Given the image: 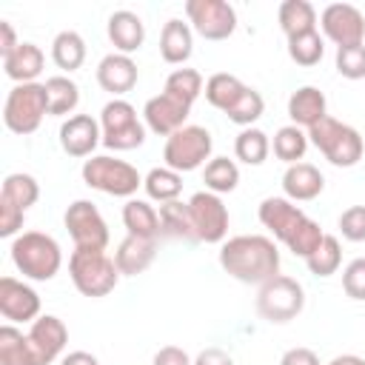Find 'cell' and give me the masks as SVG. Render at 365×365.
I'll return each instance as SVG.
<instances>
[{
	"mask_svg": "<svg viewBox=\"0 0 365 365\" xmlns=\"http://www.w3.org/2000/svg\"><path fill=\"white\" fill-rule=\"evenodd\" d=\"M188 111L191 106L174 100L171 94H157V97H148L145 106H143V123L148 131H154L157 137H171L174 131H180L188 120Z\"/></svg>",
	"mask_w": 365,
	"mask_h": 365,
	"instance_id": "2e32d148",
	"label": "cell"
},
{
	"mask_svg": "<svg viewBox=\"0 0 365 365\" xmlns=\"http://www.w3.org/2000/svg\"><path fill=\"white\" fill-rule=\"evenodd\" d=\"M188 26L205 40H228L237 31V11L225 0H188Z\"/></svg>",
	"mask_w": 365,
	"mask_h": 365,
	"instance_id": "30bf717a",
	"label": "cell"
},
{
	"mask_svg": "<svg viewBox=\"0 0 365 365\" xmlns=\"http://www.w3.org/2000/svg\"><path fill=\"white\" fill-rule=\"evenodd\" d=\"M322 237H325V231L319 228V222L317 220H305L299 228H297V234L288 240V251L294 254V257H302V259H308L317 248H319V242H322Z\"/></svg>",
	"mask_w": 365,
	"mask_h": 365,
	"instance_id": "b9f144b4",
	"label": "cell"
},
{
	"mask_svg": "<svg viewBox=\"0 0 365 365\" xmlns=\"http://www.w3.org/2000/svg\"><path fill=\"white\" fill-rule=\"evenodd\" d=\"M211 131L202 125H182L180 131H174L165 145H163V160L168 168H174L177 174L194 171L200 165H205L211 160Z\"/></svg>",
	"mask_w": 365,
	"mask_h": 365,
	"instance_id": "9c48e42d",
	"label": "cell"
},
{
	"mask_svg": "<svg viewBox=\"0 0 365 365\" xmlns=\"http://www.w3.org/2000/svg\"><path fill=\"white\" fill-rule=\"evenodd\" d=\"M262 111H265V100H262V94L257 91V88H245L242 91V97L225 111V117L231 120V123H237V125H242V128H251L259 117H262Z\"/></svg>",
	"mask_w": 365,
	"mask_h": 365,
	"instance_id": "ab89813d",
	"label": "cell"
},
{
	"mask_svg": "<svg viewBox=\"0 0 365 365\" xmlns=\"http://www.w3.org/2000/svg\"><path fill=\"white\" fill-rule=\"evenodd\" d=\"M311 140H308V131L299 128V125H282L277 128L274 140H271V148H274V157L282 160L285 165H294V163H302L305 151H308Z\"/></svg>",
	"mask_w": 365,
	"mask_h": 365,
	"instance_id": "f546056e",
	"label": "cell"
},
{
	"mask_svg": "<svg viewBox=\"0 0 365 365\" xmlns=\"http://www.w3.org/2000/svg\"><path fill=\"white\" fill-rule=\"evenodd\" d=\"M328 365H365V359L356 354H342V356H334Z\"/></svg>",
	"mask_w": 365,
	"mask_h": 365,
	"instance_id": "f5cc1de1",
	"label": "cell"
},
{
	"mask_svg": "<svg viewBox=\"0 0 365 365\" xmlns=\"http://www.w3.org/2000/svg\"><path fill=\"white\" fill-rule=\"evenodd\" d=\"M108 40L120 54H134L143 43H145V23L140 14L120 9L108 17Z\"/></svg>",
	"mask_w": 365,
	"mask_h": 365,
	"instance_id": "7402d4cb",
	"label": "cell"
},
{
	"mask_svg": "<svg viewBox=\"0 0 365 365\" xmlns=\"http://www.w3.org/2000/svg\"><path fill=\"white\" fill-rule=\"evenodd\" d=\"M257 217H259L262 228H268V231L274 234V240H279V242H285V245H288V240L297 234V228L308 220V214H305L297 202H291L288 197H265V200L259 202Z\"/></svg>",
	"mask_w": 365,
	"mask_h": 365,
	"instance_id": "9a60e30c",
	"label": "cell"
},
{
	"mask_svg": "<svg viewBox=\"0 0 365 365\" xmlns=\"http://www.w3.org/2000/svg\"><path fill=\"white\" fill-rule=\"evenodd\" d=\"M336 71L345 80H362L365 77V46L336 48Z\"/></svg>",
	"mask_w": 365,
	"mask_h": 365,
	"instance_id": "7bdbcfd3",
	"label": "cell"
},
{
	"mask_svg": "<svg viewBox=\"0 0 365 365\" xmlns=\"http://www.w3.org/2000/svg\"><path fill=\"white\" fill-rule=\"evenodd\" d=\"M319 26H322V34L331 43H336V48L362 46V40H365V14L351 3L325 6L319 14Z\"/></svg>",
	"mask_w": 365,
	"mask_h": 365,
	"instance_id": "4fadbf2b",
	"label": "cell"
},
{
	"mask_svg": "<svg viewBox=\"0 0 365 365\" xmlns=\"http://www.w3.org/2000/svg\"><path fill=\"white\" fill-rule=\"evenodd\" d=\"M63 222L68 228V237L74 240V248H100V251H106L108 225H106L100 208L91 200H74L66 208Z\"/></svg>",
	"mask_w": 365,
	"mask_h": 365,
	"instance_id": "7c38bea8",
	"label": "cell"
},
{
	"mask_svg": "<svg viewBox=\"0 0 365 365\" xmlns=\"http://www.w3.org/2000/svg\"><path fill=\"white\" fill-rule=\"evenodd\" d=\"M234 154L245 165H262L268 160V154H271V140H268V134L262 128H254V125L242 128L237 134V140H234Z\"/></svg>",
	"mask_w": 365,
	"mask_h": 365,
	"instance_id": "e575fe53",
	"label": "cell"
},
{
	"mask_svg": "<svg viewBox=\"0 0 365 365\" xmlns=\"http://www.w3.org/2000/svg\"><path fill=\"white\" fill-rule=\"evenodd\" d=\"M188 214H191V225H194L197 242H225L231 217H228V205L222 202L220 194L197 191L188 200Z\"/></svg>",
	"mask_w": 365,
	"mask_h": 365,
	"instance_id": "8fae6325",
	"label": "cell"
},
{
	"mask_svg": "<svg viewBox=\"0 0 365 365\" xmlns=\"http://www.w3.org/2000/svg\"><path fill=\"white\" fill-rule=\"evenodd\" d=\"M342 291L351 299L365 302V257H356V259H351L345 265V271H342Z\"/></svg>",
	"mask_w": 365,
	"mask_h": 365,
	"instance_id": "f6af8a7d",
	"label": "cell"
},
{
	"mask_svg": "<svg viewBox=\"0 0 365 365\" xmlns=\"http://www.w3.org/2000/svg\"><path fill=\"white\" fill-rule=\"evenodd\" d=\"M194 51V29L171 17L160 31V57L171 66H182Z\"/></svg>",
	"mask_w": 365,
	"mask_h": 365,
	"instance_id": "d4e9b609",
	"label": "cell"
},
{
	"mask_svg": "<svg viewBox=\"0 0 365 365\" xmlns=\"http://www.w3.org/2000/svg\"><path fill=\"white\" fill-rule=\"evenodd\" d=\"M143 188L148 194V200H157L160 205L163 202H174L182 191V174H177L174 168L168 165H160V168H151L145 177H143Z\"/></svg>",
	"mask_w": 365,
	"mask_h": 365,
	"instance_id": "836d02e7",
	"label": "cell"
},
{
	"mask_svg": "<svg viewBox=\"0 0 365 365\" xmlns=\"http://www.w3.org/2000/svg\"><path fill=\"white\" fill-rule=\"evenodd\" d=\"M279 365H319V356H317L311 348L297 345V348H288V351L282 354Z\"/></svg>",
	"mask_w": 365,
	"mask_h": 365,
	"instance_id": "c3c4849f",
	"label": "cell"
},
{
	"mask_svg": "<svg viewBox=\"0 0 365 365\" xmlns=\"http://www.w3.org/2000/svg\"><path fill=\"white\" fill-rule=\"evenodd\" d=\"M43 86H46V94H48V114H51V117H66V114H71V111L77 108V103H80V88H77V83H74L71 77L54 74V77H48Z\"/></svg>",
	"mask_w": 365,
	"mask_h": 365,
	"instance_id": "d6a6232c",
	"label": "cell"
},
{
	"mask_svg": "<svg viewBox=\"0 0 365 365\" xmlns=\"http://www.w3.org/2000/svg\"><path fill=\"white\" fill-rule=\"evenodd\" d=\"M51 60L63 71H77L86 63V40L71 29L60 31L51 40Z\"/></svg>",
	"mask_w": 365,
	"mask_h": 365,
	"instance_id": "1f68e13d",
	"label": "cell"
},
{
	"mask_svg": "<svg viewBox=\"0 0 365 365\" xmlns=\"http://www.w3.org/2000/svg\"><path fill=\"white\" fill-rule=\"evenodd\" d=\"M46 114H48V94L43 83L14 86L3 106V123L14 134H34Z\"/></svg>",
	"mask_w": 365,
	"mask_h": 365,
	"instance_id": "ba28073f",
	"label": "cell"
},
{
	"mask_svg": "<svg viewBox=\"0 0 365 365\" xmlns=\"http://www.w3.org/2000/svg\"><path fill=\"white\" fill-rule=\"evenodd\" d=\"M194 365H234V359H231V354L222 351V348H205V351L197 354Z\"/></svg>",
	"mask_w": 365,
	"mask_h": 365,
	"instance_id": "681fc988",
	"label": "cell"
},
{
	"mask_svg": "<svg viewBox=\"0 0 365 365\" xmlns=\"http://www.w3.org/2000/svg\"><path fill=\"white\" fill-rule=\"evenodd\" d=\"M220 265L245 285H262L279 274V251L265 234H237L220 245Z\"/></svg>",
	"mask_w": 365,
	"mask_h": 365,
	"instance_id": "6da1fadb",
	"label": "cell"
},
{
	"mask_svg": "<svg viewBox=\"0 0 365 365\" xmlns=\"http://www.w3.org/2000/svg\"><path fill=\"white\" fill-rule=\"evenodd\" d=\"M248 86L237 77V74H228V71H217V74H211L208 80H205V88H202V94H205V100L214 106V108H220L222 114L242 97V91H245Z\"/></svg>",
	"mask_w": 365,
	"mask_h": 365,
	"instance_id": "f1b7e54d",
	"label": "cell"
},
{
	"mask_svg": "<svg viewBox=\"0 0 365 365\" xmlns=\"http://www.w3.org/2000/svg\"><path fill=\"white\" fill-rule=\"evenodd\" d=\"M151 365H194V359H191L182 348H177V345H165V348H160V351L154 354Z\"/></svg>",
	"mask_w": 365,
	"mask_h": 365,
	"instance_id": "7dc6e473",
	"label": "cell"
},
{
	"mask_svg": "<svg viewBox=\"0 0 365 365\" xmlns=\"http://www.w3.org/2000/svg\"><path fill=\"white\" fill-rule=\"evenodd\" d=\"M68 277H71L74 288L83 297L97 299V297L111 294L123 274L117 271L114 257H108L106 251H100V248H74L71 257H68Z\"/></svg>",
	"mask_w": 365,
	"mask_h": 365,
	"instance_id": "3957f363",
	"label": "cell"
},
{
	"mask_svg": "<svg viewBox=\"0 0 365 365\" xmlns=\"http://www.w3.org/2000/svg\"><path fill=\"white\" fill-rule=\"evenodd\" d=\"M325 188V177L317 165L311 163H294L285 168L282 174V191L291 202H308V200H317Z\"/></svg>",
	"mask_w": 365,
	"mask_h": 365,
	"instance_id": "ffe728a7",
	"label": "cell"
},
{
	"mask_svg": "<svg viewBox=\"0 0 365 365\" xmlns=\"http://www.w3.org/2000/svg\"><path fill=\"white\" fill-rule=\"evenodd\" d=\"M154 257H157V240H145V237H134V234H128L114 251V262L123 277L143 274L154 262Z\"/></svg>",
	"mask_w": 365,
	"mask_h": 365,
	"instance_id": "603a6c76",
	"label": "cell"
},
{
	"mask_svg": "<svg viewBox=\"0 0 365 365\" xmlns=\"http://www.w3.org/2000/svg\"><path fill=\"white\" fill-rule=\"evenodd\" d=\"M0 314L6 322H34L40 317V294L14 277H0Z\"/></svg>",
	"mask_w": 365,
	"mask_h": 365,
	"instance_id": "5bb4252c",
	"label": "cell"
},
{
	"mask_svg": "<svg viewBox=\"0 0 365 365\" xmlns=\"http://www.w3.org/2000/svg\"><path fill=\"white\" fill-rule=\"evenodd\" d=\"M83 182L94 191H103L108 197H128L137 194V188L143 185V177L140 171L125 163V160H117V157H108V154H94L83 163Z\"/></svg>",
	"mask_w": 365,
	"mask_h": 365,
	"instance_id": "5b68a950",
	"label": "cell"
},
{
	"mask_svg": "<svg viewBox=\"0 0 365 365\" xmlns=\"http://www.w3.org/2000/svg\"><path fill=\"white\" fill-rule=\"evenodd\" d=\"M60 365H100V362H97V356L88 354V351H71V354H66V356L60 359Z\"/></svg>",
	"mask_w": 365,
	"mask_h": 365,
	"instance_id": "816d5d0a",
	"label": "cell"
},
{
	"mask_svg": "<svg viewBox=\"0 0 365 365\" xmlns=\"http://www.w3.org/2000/svg\"><path fill=\"white\" fill-rule=\"evenodd\" d=\"M123 225L128 234L134 237H145V240H157L160 237V211L148 202V200H128L123 205Z\"/></svg>",
	"mask_w": 365,
	"mask_h": 365,
	"instance_id": "4316f807",
	"label": "cell"
},
{
	"mask_svg": "<svg viewBox=\"0 0 365 365\" xmlns=\"http://www.w3.org/2000/svg\"><path fill=\"white\" fill-rule=\"evenodd\" d=\"M202 182H205V191H214V194H231L240 182V168L234 160L228 157H211L202 168Z\"/></svg>",
	"mask_w": 365,
	"mask_h": 365,
	"instance_id": "d590c367",
	"label": "cell"
},
{
	"mask_svg": "<svg viewBox=\"0 0 365 365\" xmlns=\"http://www.w3.org/2000/svg\"><path fill=\"white\" fill-rule=\"evenodd\" d=\"M308 140H311V145H314L331 165H336V168H351V165H356V163L362 160V151H365L362 134H359L354 125H348V123H342V120H336V117H325V120H319L317 125H311V128H308Z\"/></svg>",
	"mask_w": 365,
	"mask_h": 365,
	"instance_id": "277c9868",
	"label": "cell"
},
{
	"mask_svg": "<svg viewBox=\"0 0 365 365\" xmlns=\"http://www.w3.org/2000/svg\"><path fill=\"white\" fill-rule=\"evenodd\" d=\"M17 46H20V40H17V34H14V26H11L9 20H0V54L6 57V54H11Z\"/></svg>",
	"mask_w": 365,
	"mask_h": 365,
	"instance_id": "f907efd6",
	"label": "cell"
},
{
	"mask_svg": "<svg viewBox=\"0 0 365 365\" xmlns=\"http://www.w3.org/2000/svg\"><path fill=\"white\" fill-rule=\"evenodd\" d=\"M29 342H31V348L37 354V362L40 365H51L63 354V348L68 342V328H66V322L60 317L40 314L29 325Z\"/></svg>",
	"mask_w": 365,
	"mask_h": 365,
	"instance_id": "e0dca14e",
	"label": "cell"
},
{
	"mask_svg": "<svg viewBox=\"0 0 365 365\" xmlns=\"http://www.w3.org/2000/svg\"><path fill=\"white\" fill-rule=\"evenodd\" d=\"M100 131L103 145L111 151H131L145 143V123L137 117V108L123 97H114L103 106Z\"/></svg>",
	"mask_w": 365,
	"mask_h": 365,
	"instance_id": "8992f818",
	"label": "cell"
},
{
	"mask_svg": "<svg viewBox=\"0 0 365 365\" xmlns=\"http://www.w3.org/2000/svg\"><path fill=\"white\" fill-rule=\"evenodd\" d=\"M46 66V54L37 43H29V40H20V46L3 57V68H6V77L14 80L17 86L20 83H34L37 74L43 71Z\"/></svg>",
	"mask_w": 365,
	"mask_h": 365,
	"instance_id": "cb8c5ba5",
	"label": "cell"
},
{
	"mask_svg": "<svg viewBox=\"0 0 365 365\" xmlns=\"http://www.w3.org/2000/svg\"><path fill=\"white\" fill-rule=\"evenodd\" d=\"M160 234L171 237V240H185V242H197L194 225H191V214H188V202H163L160 205Z\"/></svg>",
	"mask_w": 365,
	"mask_h": 365,
	"instance_id": "4dcf8cb0",
	"label": "cell"
},
{
	"mask_svg": "<svg viewBox=\"0 0 365 365\" xmlns=\"http://www.w3.org/2000/svg\"><path fill=\"white\" fill-rule=\"evenodd\" d=\"M277 20H279V29L288 40L308 34V31H317V9L308 0H282Z\"/></svg>",
	"mask_w": 365,
	"mask_h": 365,
	"instance_id": "484cf974",
	"label": "cell"
},
{
	"mask_svg": "<svg viewBox=\"0 0 365 365\" xmlns=\"http://www.w3.org/2000/svg\"><path fill=\"white\" fill-rule=\"evenodd\" d=\"M103 143L100 120L91 114H71L60 125V148L68 157H94V148Z\"/></svg>",
	"mask_w": 365,
	"mask_h": 365,
	"instance_id": "ac0fdd59",
	"label": "cell"
},
{
	"mask_svg": "<svg viewBox=\"0 0 365 365\" xmlns=\"http://www.w3.org/2000/svg\"><path fill=\"white\" fill-rule=\"evenodd\" d=\"M305 265H308V271L314 277H331V274H336L339 265H342V245H339V240L334 234H325L322 242H319V248L305 259Z\"/></svg>",
	"mask_w": 365,
	"mask_h": 365,
	"instance_id": "f35d334b",
	"label": "cell"
},
{
	"mask_svg": "<svg viewBox=\"0 0 365 365\" xmlns=\"http://www.w3.org/2000/svg\"><path fill=\"white\" fill-rule=\"evenodd\" d=\"M288 117L294 125L299 128H311L319 120L328 117V100L317 86H299L291 97H288Z\"/></svg>",
	"mask_w": 365,
	"mask_h": 365,
	"instance_id": "44dd1931",
	"label": "cell"
},
{
	"mask_svg": "<svg viewBox=\"0 0 365 365\" xmlns=\"http://www.w3.org/2000/svg\"><path fill=\"white\" fill-rule=\"evenodd\" d=\"M325 54V43L319 37V31H308V34H299V37H291L288 40V57L297 63V66H317Z\"/></svg>",
	"mask_w": 365,
	"mask_h": 365,
	"instance_id": "60d3db41",
	"label": "cell"
},
{
	"mask_svg": "<svg viewBox=\"0 0 365 365\" xmlns=\"http://www.w3.org/2000/svg\"><path fill=\"white\" fill-rule=\"evenodd\" d=\"M302 308H305V288L294 277L277 274L268 282H262L257 291V314L271 325L297 319Z\"/></svg>",
	"mask_w": 365,
	"mask_h": 365,
	"instance_id": "52a82bcc",
	"label": "cell"
},
{
	"mask_svg": "<svg viewBox=\"0 0 365 365\" xmlns=\"http://www.w3.org/2000/svg\"><path fill=\"white\" fill-rule=\"evenodd\" d=\"M202 88H205V83L197 68H174L163 86L165 94H171L174 100L185 103V106H194V100L202 94Z\"/></svg>",
	"mask_w": 365,
	"mask_h": 365,
	"instance_id": "8d00e7d4",
	"label": "cell"
},
{
	"mask_svg": "<svg viewBox=\"0 0 365 365\" xmlns=\"http://www.w3.org/2000/svg\"><path fill=\"white\" fill-rule=\"evenodd\" d=\"M339 234L348 242H365V205H351L339 214Z\"/></svg>",
	"mask_w": 365,
	"mask_h": 365,
	"instance_id": "ee69618b",
	"label": "cell"
},
{
	"mask_svg": "<svg viewBox=\"0 0 365 365\" xmlns=\"http://www.w3.org/2000/svg\"><path fill=\"white\" fill-rule=\"evenodd\" d=\"M23 220H26V211L17 208L14 202L9 200H0V237H17L23 234Z\"/></svg>",
	"mask_w": 365,
	"mask_h": 365,
	"instance_id": "bcb514c9",
	"label": "cell"
},
{
	"mask_svg": "<svg viewBox=\"0 0 365 365\" xmlns=\"http://www.w3.org/2000/svg\"><path fill=\"white\" fill-rule=\"evenodd\" d=\"M137 63L128 57V54H120V51H111L106 54L100 63H97V83L103 91L114 94V97H123L128 94L134 86H137Z\"/></svg>",
	"mask_w": 365,
	"mask_h": 365,
	"instance_id": "d6986e66",
	"label": "cell"
},
{
	"mask_svg": "<svg viewBox=\"0 0 365 365\" xmlns=\"http://www.w3.org/2000/svg\"><path fill=\"white\" fill-rule=\"evenodd\" d=\"M0 365H40L29 334H23L11 322L0 325Z\"/></svg>",
	"mask_w": 365,
	"mask_h": 365,
	"instance_id": "83f0119b",
	"label": "cell"
},
{
	"mask_svg": "<svg viewBox=\"0 0 365 365\" xmlns=\"http://www.w3.org/2000/svg\"><path fill=\"white\" fill-rule=\"evenodd\" d=\"M0 200H9V202H14L17 208L29 211V208L40 200V185H37V180H34L31 174H23V171L9 174V177L3 180V188H0Z\"/></svg>",
	"mask_w": 365,
	"mask_h": 365,
	"instance_id": "74e56055",
	"label": "cell"
},
{
	"mask_svg": "<svg viewBox=\"0 0 365 365\" xmlns=\"http://www.w3.org/2000/svg\"><path fill=\"white\" fill-rule=\"evenodd\" d=\"M11 262L23 277H29L34 282H48L60 274L63 251L51 234L23 231L11 240Z\"/></svg>",
	"mask_w": 365,
	"mask_h": 365,
	"instance_id": "7a4b0ae2",
	"label": "cell"
}]
</instances>
